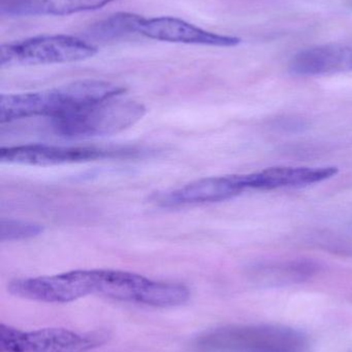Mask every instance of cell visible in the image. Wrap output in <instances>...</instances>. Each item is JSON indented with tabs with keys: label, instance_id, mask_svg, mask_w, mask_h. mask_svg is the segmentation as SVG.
Instances as JSON below:
<instances>
[{
	"label": "cell",
	"instance_id": "cell-2",
	"mask_svg": "<svg viewBox=\"0 0 352 352\" xmlns=\"http://www.w3.org/2000/svg\"><path fill=\"white\" fill-rule=\"evenodd\" d=\"M146 107L120 96L87 105L52 120L54 131L62 138H91L113 135L142 120Z\"/></svg>",
	"mask_w": 352,
	"mask_h": 352
},
{
	"label": "cell",
	"instance_id": "cell-13",
	"mask_svg": "<svg viewBox=\"0 0 352 352\" xmlns=\"http://www.w3.org/2000/svg\"><path fill=\"white\" fill-rule=\"evenodd\" d=\"M43 228L39 223L19 219H1L0 223V240L16 241L37 237L43 233Z\"/></svg>",
	"mask_w": 352,
	"mask_h": 352
},
{
	"label": "cell",
	"instance_id": "cell-6",
	"mask_svg": "<svg viewBox=\"0 0 352 352\" xmlns=\"http://www.w3.org/2000/svg\"><path fill=\"white\" fill-rule=\"evenodd\" d=\"M14 297L43 303H70L96 295L97 269L74 270L49 276L14 279L8 287Z\"/></svg>",
	"mask_w": 352,
	"mask_h": 352
},
{
	"label": "cell",
	"instance_id": "cell-3",
	"mask_svg": "<svg viewBox=\"0 0 352 352\" xmlns=\"http://www.w3.org/2000/svg\"><path fill=\"white\" fill-rule=\"evenodd\" d=\"M148 154L138 146H61L49 144L2 148L0 162L25 166H55L72 163L92 162L113 159H138Z\"/></svg>",
	"mask_w": 352,
	"mask_h": 352
},
{
	"label": "cell",
	"instance_id": "cell-11",
	"mask_svg": "<svg viewBox=\"0 0 352 352\" xmlns=\"http://www.w3.org/2000/svg\"><path fill=\"white\" fill-rule=\"evenodd\" d=\"M116 0H0V14L8 18L66 16L99 10Z\"/></svg>",
	"mask_w": 352,
	"mask_h": 352
},
{
	"label": "cell",
	"instance_id": "cell-10",
	"mask_svg": "<svg viewBox=\"0 0 352 352\" xmlns=\"http://www.w3.org/2000/svg\"><path fill=\"white\" fill-rule=\"evenodd\" d=\"M289 70L300 76L352 72V47L324 45L303 50L291 59Z\"/></svg>",
	"mask_w": 352,
	"mask_h": 352
},
{
	"label": "cell",
	"instance_id": "cell-1",
	"mask_svg": "<svg viewBox=\"0 0 352 352\" xmlns=\"http://www.w3.org/2000/svg\"><path fill=\"white\" fill-rule=\"evenodd\" d=\"M125 89L99 80H83L39 92L0 96V122L32 117H61L87 105L121 96Z\"/></svg>",
	"mask_w": 352,
	"mask_h": 352
},
{
	"label": "cell",
	"instance_id": "cell-9",
	"mask_svg": "<svg viewBox=\"0 0 352 352\" xmlns=\"http://www.w3.org/2000/svg\"><path fill=\"white\" fill-rule=\"evenodd\" d=\"M338 168L328 167H272L258 173L244 175L246 188L270 190L299 188L318 184L334 177Z\"/></svg>",
	"mask_w": 352,
	"mask_h": 352
},
{
	"label": "cell",
	"instance_id": "cell-7",
	"mask_svg": "<svg viewBox=\"0 0 352 352\" xmlns=\"http://www.w3.org/2000/svg\"><path fill=\"white\" fill-rule=\"evenodd\" d=\"M245 190L244 175L213 176L163 192L156 196L155 201L163 207L205 204L229 200Z\"/></svg>",
	"mask_w": 352,
	"mask_h": 352
},
{
	"label": "cell",
	"instance_id": "cell-12",
	"mask_svg": "<svg viewBox=\"0 0 352 352\" xmlns=\"http://www.w3.org/2000/svg\"><path fill=\"white\" fill-rule=\"evenodd\" d=\"M142 18L138 14L127 12L114 14L95 24L91 33L93 36L101 39H115L126 34L138 33V24Z\"/></svg>",
	"mask_w": 352,
	"mask_h": 352
},
{
	"label": "cell",
	"instance_id": "cell-5",
	"mask_svg": "<svg viewBox=\"0 0 352 352\" xmlns=\"http://www.w3.org/2000/svg\"><path fill=\"white\" fill-rule=\"evenodd\" d=\"M105 332L79 333L61 328L25 331L0 324L1 352H87L105 344Z\"/></svg>",
	"mask_w": 352,
	"mask_h": 352
},
{
	"label": "cell",
	"instance_id": "cell-8",
	"mask_svg": "<svg viewBox=\"0 0 352 352\" xmlns=\"http://www.w3.org/2000/svg\"><path fill=\"white\" fill-rule=\"evenodd\" d=\"M138 33L159 41L187 45L235 47L241 43V39L238 37L210 32L173 16L142 18Z\"/></svg>",
	"mask_w": 352,
	"mask_h": 352
},
{
	"label": "cell",
	"instance_id": "cell-4",
	"mask_svg": "<svg viewBox=\"0 0 352 352\" xmlns=\"http://www.w3.org/2000/svg\"><path fill=\"white\" fill-rule=\"evenodd\" d=\"M96 47L72 35H39L0 47V65L70 63L92 58Z\"/></svg>",
	"mask_w": 352,
	"mask_h": 352
}]
</instances>
